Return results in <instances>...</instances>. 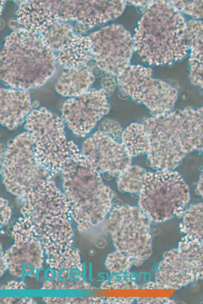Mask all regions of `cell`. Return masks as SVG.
Wrapping results in <instances>:
<instances>
[{"mask_svg": "<svg viewBox=\"0 0 203 304\" xmlns=\"http://www.w3.org/2000/svg\"><path fill=\"white\" fill-rule=\"evenodd\" d=\"M142 124L149 140L147 157L153 168L174 170L188 154L203 155V106L153 116Z\"/></svg>", "mask_w": 203, "mask_h": 304, "instance_id": "cell-1", "label": "cell"}, {"mask_svg": "<svg viewBox=\"0 0 203 304\" xmlns=\"http://www.w3.org/2000/svg\"><path fill=\"white\" fill-rule=\"evenodd\" d=\"M186 22L169 1H154L132 36L142 61L150 65H170L185 58L189 53Z\"/></svg>", "mask_w": 203, "mask_h": 304, "instance_id": "cell-2", "label": "cell"}, {"mask_svg": "<svg viewBox=\"0 0 203 304\" xmlns=\"http://www.w3.org/2000/svg\"><path fill=\"white\" fill-rule=\"evenodd\" d=\"M18 199L21 216L34 225L46 257L57 258L74 247L70 204L52 179L41 183Z\"/></svg>", "mask_w": 203, "mask_h": 304, "instance_id": "cell-3", "label": "cell"}, {"mask_svg": "<svg viewBox=\"0 0 203 304\" xmlns=\"http://www.w3.org/2000/svg\"><path fill=\"white\" fill-rule=\"evenodd\" d=\"M61 174L63 192L77 230L83 232L94 228L110 213L114 192L81 150L67 163Z\"/></svg>", "mask_w": 203, "mask_h": 304, "instance_id": "cell-4", "label": "cell"}, {"mask_svg": "<svg viewBox=\"0 0 203 304\" xmlns=\"http://www.w3.org/2000/svg\"><path fill=\"white\" fill-rule=\"evenodd\" d=\"M1 79L11 88L28 90L44 85L54 74L56 55L41 36L21 28L5 39L1 51Z\"/></svg>", "mask_w": 203, "mask_h": 304, "instance_id": "cell-5", "label": "cell"}, {"mask_svg": "<svg viewBox=\"0 0 203 304\" xmlns=\"http://www.w3.org/2000/svg\"><path fill=\"white\" fill-rule=\"evenodd\" d=\"M25 122L38 161L53 177L61 173L67 163L81 151L67 138L61 118L45 107L32 110Z\"/></svg>", "mask_w": 203, "mask_h": 304, "instance_id": "cell-6", "label": "cell"}, {"mask_svg": "<svg viewBox=\"0 0 203 304\" xmlns=\"http://www.w3.org/2000/svg\"><path fill=\"white\" fill-rule=\"evenodd\" d=\"M190 198L189 187L177 172L158 170L147 172L138 204L151 221L159 223L181 213Z\"/></svg>", "mask_w": 203, "mask_h": 304, "instance_id": "cell-7", "label": "cell"}, {"mask_svg": "<svg viewBox=\"0 0 203 304\" xmlns=\"http://www.w3.org/2000/svg\"><path fill=\"white\" fill-rule=\"evenodd\" d=\"M1 173L6 190L18 199L53 177L38 161L27 131L16 136L5 149H1Z\"/></svg>", "mask_w": 203, "mask_h": 304, "instance_id": "cell-8", "label": "cell"}, {"mask_svg": "<svg viewBox=\"0 0 203 304\" xmlns=\"http://www.w3.org/2000/svg\"><path fill=\"white\" fill-rule=\"evenodd\" d=\"M151 221L139 207L128 204L113 206L108 218V230L115 249L139 267L149 257L152 250Z\"/></svg>", "mask_w": 203, "mask_h": 304, "instance_id": "cell-9", "label": "cell"}, {"mask_svg": "<svg viewBox=\"0 0 203 304\" xmlns=\"http://www.w3.org/2000/svg\"><path fill=\"white\" fill-rule=\"evenodd\" d=\"M200 280H203V243L185 236L176 248L164 253L155 281L142 288L178 289Z\"/></svg>", "mask_w": 203, "mask_h": 304, "instance_id": "cell-10", "label": "cell"}, {"mask_svg": "<svg viewBox=\"0 0 203 304\" xmlns=\"http://www.w3.org/2000/svg\"><path fill=\"white\" fill-rule=\"evenodd\" d=\"M151 68L130 65L117 77L120 89L134 101L144 105L153 116L173 109L178 90L164 81L153 78Z\"/></svg>", "mask_w": 203, "mask_h": 304, "instance_id": "cell-11", "label": "cell"}, {"mask_svg": "<svg viewBox=\"0 0 203 304\" xmlns=\"http://www.w3.org/2000/svg\"><path fill=\"white\" fill-rule=\"evenodd\" d=\"M48 22H75L89 30L94 26L115 20L123 12L126 6L124 1H42Z\"/></svg>", "mask_w": 203, "mask_h": 304, "instance_id": "cell-12", "label": "cell"}, {"mask_svg": "<svg viewBox=\"0 0 203 304\" xmlns=\"http://www.w3.org/2000/svg\"><path fill=\"white\" fill-rule=\"evenodd\" d=\"M13 241L5 251L9 273L19 278H37L43 269L46 255L34 225L27 218L19 217L10 232Z\"/></svg>", "mask_w": 203, "mask_h": 304, "instance_id": "cell-13", "label": "cell"}, {"mask_svg": "<svg viewBox=\"0 0 203 304\" xmlns=\"http://www.w3.org/2000/svg\"><path fill=\"white\" fill-rule=\"evenodd\" d=\"M89 36L93 60L103 71L117 77L130 65L133 36L122 25H107Z\"/></svg>", "mask_w": 203, "mask_h": 304, "instance_id": "cell-14", "label": "cell"}, {"mask_svg": "<svg viewBox=\"0 0 203 304\" xmlns=\"http://www.w3.org/2000/svg\"><path fill=\"white\" fill-rule=\"evenodd\" d=\"M107 96L102 89L90 88L84 93L69 97L61 107V119L76 136L84 137L110 111Z\"/></svg>", "mask_w": 203, "mask_h": 304, "instance_id": "cell-15", "label": "cell"}, {"mask_svg": "<svg viewBox=\"0 0 203 304\" xmlns=\"http://www.w3.org/2000/svg\"><path fill=\"white\" fill-rule=\"evenodd\" d=\"M48 266L41 289L91 290L96 288L85 278L79 250L73 247L55 258H45Z\"/></svg>", "mask_w": 203, "mask_h": 304, "instance_id": "cell-16", "label": "cell"}, {"mask_svg": "<svg viewBox=\"0 0 203 304\" xmlns=\"http://www.w3.org/2000/svg\"><path fill=\"white\" fill-rule=\"evenodd\" d=\"M81 150L100 174L117 176L132 162L121 142L98 130L83 141Z\"/></svg>", "mask_w": 203, "mask_h": 304, "instance_id": "cell-17", "label": "cell"}, {"mask_svg": "<svg viewBox=\"0 0 203 304\" xmlns=\"http://www.w3.org/2000/svg\"><path fill=\"white\" fill-rule=\"evenodd\" d=\"M1 95V123L14 130L25 122L32 108L28 90L2 88Z\"/></svg>", "mask_w": 203, "mask_h": 304, "instance_id": "cell-18", "label": "cell"}, {"mask_svg": "<svg viewBox=\"0 0 203 304\" xmlns=\"http://www.w3.org/2000/svg\"><path fill=\"white\" fill-rule=\"evenodd\" d=\"M56 59L63 69L83 66L94 60L89 35L75 32L67 44L58 52Z\"/></svg>", "mask_w": 203, "mask_h": 304, "instance_id": "cell-19", "label": "cell"}, {"mask_svg": "<svg viewBox=\"0 0 203 304\" xmlns=\"http://www.w3.org/2000/svg\"><path fill=\"white\" fill-rule=\"evenodd\" d=\"M95 77L89 65L64 69L55 89L58 93L65 97L80 95L92 85Z\"/></svg>", "mask_w": 203, "mask_h": 304, "instance_id": "cell-20", "label": "cell"}, {"mask_svg": "<svg viewBox=\"0 0 203 304\" xmlns=\"http://www.w3.org/2000/svg\"><path fill=\"white\" fill-rule=\"evenodd\" d=\"M121 143L132 158L148 153L149 140L142 124L133 123L123 131Z\"/></svg>", "mask_w": 203, "mask_h": 304, "instance_id": "cell-21", "label": "cell"}, {"mask_svg": "<svg viewBox=\"0 0 203 304\" xmlns=\"http://www.w3.org/2000/svg\"><path fill=\"white\" fill-rule=\"evenodd\" d=\"M179 227L185 236L203 243V203L193 204L184 212Z\"/></svg>", "mask_w": 203, "mask_h": 304, "instance_id": "cell-22", "label": "cell"}, {"mask_svg": "<svg viewBox=\"0 0 203 304\" xmlns=\"http://www.w3.org/2000/svg\"><path fill=\"white\" fill-rule=\"evenodd\" d=\"M75 33L73 25L69 22L58 21L49 26L40 35L55 53L59 52Z\"/></svg>", "mask_w": 203, "mask_h": 304, "instance_id": "cell-23", "label": "cell"}, {"mask_svg": "<svg viewBox=\"0 0 203 304\" xmlns=\"http://www.w3.org/2000/svg\"><path fill=\"white\" fill-rule=\"evenodd\" d=\"M147 171L136 165H130L117 176L118 188L122 193L139 194L147 175Z\"/></svg>", "mask_w": 203, "mask_h": 304, "instance_id": "cell-24", "label": "cell"}, {"mask_svg": "<svg viewBox=\"0 0 203 304\" xmlns=\"http://www.w3.org/2000/svg\"><path fill=\"white\" fill-rule=\"evenodd\" d=\"M186 39L188 59L203 60V21L191 19L186 22Z\"/></svg>", "mask_w": 203, "mask_h": 304, "instance_id": "cell-25", "label": "cell"}, {"mask_svg": "<svg viewBox=\"0 0 203 304\" xmlns=\"http://www.w3.org/2000/svg\"><path fill=\"white\" fill-rule=\"evenodd\" d=\"M105 265L111 274H119L127 272L134 263L130 257L115 250L107 256Z\"/></svg>", "mask_w": 203, "mask_h": 304, "instance_id": "cell-26", "label": "cell"}, {"mask_svg": "<svg viewBox=\"0 0 203 304\" xmlns=\"http://www.w3.org/2000/svg\"><path fill=\"white\" fill-rule=\"evenodd\" d=\"M179 12L192 17L194 20L203 18V1H170Z\"/></svg>", "mask_w": 203, "mask_h": 304, "instance_id": "cell-27", "label": "cell"}, {"mask_svg": "<svg viewBox=\"0 0 203 304\" xmlns=\"http://www.w3.org/2000/svg\"><path fill=\"white\" fill-rule=\"evenodd\" d=\"M48 304H102L106 303L105 297H43Z\"/></svg>", "mask_w": 203, "mask_h": 304, "instance_id": "cell-28", "label": "cell"}, {"mask_svg": "<svg viewBox=\"0 0 203 304\" xmlns=\"http://www.w3.org/2000/svg\"><path fill=\"white\" fill-rule=\"evenodd\" d=\"M124 273L114 274L109 280H106L102 283L100 288L103 289H138L137 284Z\"/></svg>", "mask_w": 203, "mask_h": 304, "instance_id": "cell-29", "label": "cell"}, {"mask_svg": "<svg viewBox=\"0 0 203 304\" xmlns=\"http://www.w3.org/2000/svg\"><path fill=\"white\" fill-rule=\"evenodd\" d=\"M98 131L104 133L117 141H120L121 140L123 130L117 121L107 119L99 123Z\"/></svg>", "mask_w": 203, "mask_h": 304, "instance_id": "cell-30", "label": "cell"}, {"mask_svg": "<svg viewBox=\"0 0 203 304\" xmlns=\"http://www.w3.org/2000/svg\"><path fill=\"white\" fill-rule=\"evenodd\" d=\"M189 72L191 83L203 90V62L189 63Z\"/></svg>", "mask_w": 203, "mask_h": 304, "instance_id": "cell-31", "label": "cell"}, {"mask_svg": "<svg viewBox=\"0 0 203 304\" xmlns=\"http://www.w3.org/2000/svg\"><path fill=\"white\" fill-rule=\"evenodd\" d=\"M117 85L115 76L104 72L102 77V89L104 91L107 97L111 95L114 92Z\"/></svg>", "mask_w": 203, "mask_h": 304, "instance_id": "cell-32", "label": "cell"}, {"mask_svg": "<svg viewBox=\"0 0 203 304\" xmlns=\"http://www.w3.org/2000/svg\"><path fill=\"white\" fill-rule=\"evenodd\" d=\"M1 227L7 225L12 215V210L9 201L6 198L1 197Z\"/></svg>", "mask_w": 203, "mask_h": 304, "instance_id": "cell-33", "label": "cell"}, {"mask_svg": "<svg viewBox=\"0 0 203 304\" xmlns=\"http://www.w3.org/2000/svg\"><path fill=\"white\" fill-rule=\"evenodd\" d=\"M1 303L4 304H34L36 301L31 297H1Z\"/></svg>", "mask_w": 203, "mask_h": 304, "instance_id": "cell-34", "label": "cell"}, {"mask_svg": "<svg viewBox=\"0 0 203 304\" xmlns=\"http://www.w3.org/2000/svg\"><path fill=\"white\" fill-rule=\"evenodd\" d=\"M136 301L138 303L143 304H171L175 303V301L168 297H137Z\"/></svg>", "mask_w": 203, "mask_h": 304, "instance_id": "cell-35", "label": "cell"}, {"mask_svg": "<svg viewBox=\"0 0 203 304\" xmlns=\"http://www.w3.org/2000/svg\"><path fill=\"white\" fill-rule=\"evenodd\" d=\"M26 287V283L23 281L10 280L1 286V289L23 290Z\"/></svg>", "mask_w": 203, "mask_h": 304, "instance_id": "cell-36", "label": "cell"}, {"mask_svg": "<svg viewBox=\"0 0 203 304\" xmlns=\"http://www.w3.org/2000/svg\"><path fill=\"white\" fill-rule=\"evenodd\" d=\"M134 297H105L106 303H131Z\"/></svg>", "mask_w": 203, "mask_h": 304, "instance_id": "cell-37", "label": "cell"}, {"mask_svg": "<svg viewBox=\"0 0 203 304\" xmlns=\"http://www.w3.org/2000/svg\"><path fill=\"white\" fill-rule=\"evenodd\" d=\"M129 4L138 7L141 10H144V12L153 3L154 1H125Z\"/></svg>", "mask_w": 203, "mask_h": 304, "instance_id": "cell-38", "label": "cell"}, {"mask_svg": "<svg viewBox=\"0 0 203 304\" xmlns=\"http://www.w3.org/2000/svg\"><path fill=\"white\" fill-rule=\"evenodd\" d=\"M9 266L7 260L5 255V252L1 248V268L0 273L2 277L5 273L8 271Z\"/></svg>", "mask_w": 203, "mask_h": 304, "instance_id": "cell-39", "label": "cell"}, {"mask_svg": "<svg viewBox=\"0 0 203 304\" xmlns=\"http://www.w3.org/2000/svg\"><path fill=\"white\" fill-rule=\"evenodd\" d=\"M196 193L203 199V167L196 187Z\"/></svg>", "mask_w": 203, "mask_h": 304, "instance_id": "cell-40", "label": "cell"}, {"mask_svg": "<svg viewBox=\"0 0 203 304\" xmlns=\"http://www.w3.org/2000/svg\"><path fill=\"white\" fill-rule=\"evenodd\" d=\"M39 102L38 100H34L32 102V108H37L39 106Z\"/></svg>", "mask_w": 203, "mask_h": 304, "instance_id": "cell-41", "label": "cell"}]
</instances>
